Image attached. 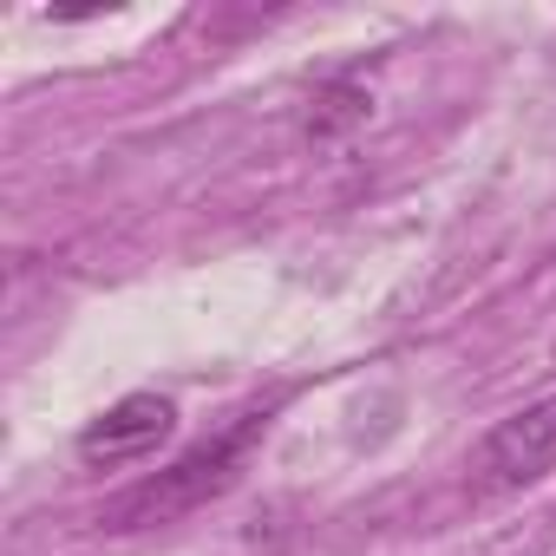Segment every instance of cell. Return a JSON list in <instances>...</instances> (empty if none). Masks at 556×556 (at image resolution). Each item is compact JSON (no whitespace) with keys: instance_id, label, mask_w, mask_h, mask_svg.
I'll return each mask as SVG.
<instances>
[{"instance_id":"277c9868","label":"cell","mask_w":556,"mask_h":556,"mask_svg":"<svg viewBox=\"0 0 556 556\" xmlns=\"http://www.w3.org/2000/svg\"><path fill=\"white\" fill-rule=\"evenodd\" d=\"M367 112H374V92H367L361 79H328V86L308 99V138H315V144H334V138H348L354 125H367Z\"/></svg>"},{"instance_id":"6da1fadb","label":"cell","mask_w":556,"mask_h":556,"mask_svg":"<svg viewBox=\"0 0 556 556\" xmlns=\"http://www.w3.org/2000/svg\"><path fill=\"white\" fill-rule=\"evenodd\" d=\"M262 426H268L262 413H242L229 432L190 445L177 465H164V471L138 478L131 491H118V497L99 510V523H105V530H157V523H177V517L203 510L210 497H223V491L236 484V471H242L249 445L262 439Z\"/></svg>"},{"instance_id":"7a4b0ae2","label":"cell","mask_w":556,"mask_h":556,"mask_svg":"<svg viewBox=\"0 0 556 556\" xmlns=\"http://www.w3.org/2000/svg\"><path fill=\"white\" fill-rule=\"evenodd\" d=\"M549 471H556V393L510 413V419H497L484 432V445H478V478L491 491H523V484H536Z\"/></svg>"},{"instance_id":"3957f363","label":"cell","mask_w":556,"mask_h":556,"mask_svg":"<svg viewBox=\"0 0 556 556\" xmlns=\"http://www.w3.org/2000/svg\"><path fill=\"white\" fill-rule=\"evenodd\" d=\"M170 426H177V406H170V400H157V393H125L105 419H92V426L79 432V458H86V465L144 458V452H157V445L170 439Z\"/></svg>"}]
</instances>
